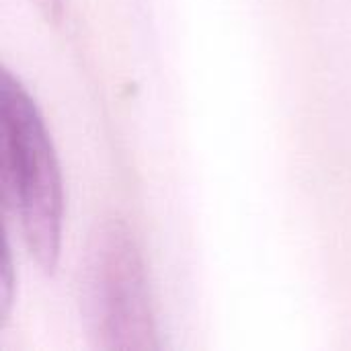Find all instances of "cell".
Masks as SVG:
<instances>
[{"label":"cell","instance_id":"6da1fadb","mask_svg":"<svg viewBox=\"0 0 351 351\" xmlns=\"http://www.w3.org/2000/svg\"><path fill=\"white\" fill-rule=\"evenodd\" d=\"M0 185L31 257L51 274L62 241V175L35 101L6 70L0 78Z\"/></svg>","mask_w":351,"mask_h":351},{"label":"cell","instance_id":"7a4b0ae2","mask_svg":"<svg viewBox=\"0 0 351 351\" xmlns=\"http://www.w3.org/2000/svg\"><path fill=\"white\" fill-rule=\"evenodd\" d=\"M82 311L97 348H156L144 261L134 234L119 220L101 224L90 239L82 274Z\"/></svg>","mask_w":351,"mask_h":351},{"label":"cell","instance_id":"3957f363","mask_svg":"<svg viewBox=\"0 0 351 351\" xmlns=\"http://www.w3.org/2000/svg\"><path fill=\"white\" fill-rule=\"evenodd\" d=\"M37 4V8L49 19V21H58L62 14V0H33Z\"/></svg>","mask_w":351,"mask_h":351}]
</instances>
